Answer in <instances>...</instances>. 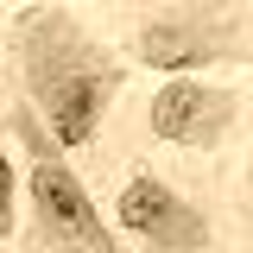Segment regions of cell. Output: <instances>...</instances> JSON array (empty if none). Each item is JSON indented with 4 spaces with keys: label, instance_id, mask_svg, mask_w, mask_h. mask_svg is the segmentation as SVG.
Returning a JSON list of instances; mask_svg holds the SVG:
<instances>
[{
    "label": "cell",
    "instance_id": "6da1fadb",
    "mask_svg": "<svg viewBox=\"0 0 253 253\" xmlns=\"http://www.w3.org/2000/svg\"><path fill=\"white\" fill-rule=\"evenodd\" d=\"M13 57H19L26 108L57 139V152H83L101 114L126 89V63L70 6H26L13 19Z\"/></svg>",
    "mask_w": 253,
    "mask_h": 253
},
{
    "label": "cell",
    "instance_id": "7a4b0ae2",
    "mask_svg": "<svg viewBox=\"0 0 253 253\" xmlns=\"http://www.w3.org/2000/svg\"><path fill=\"white\" fill-rule=\"evenodd\" d=\"M6 133L19 139L26 152V203H32V221H26V253H126L121 234L101 221V209L89 203L83 177L70 171V152H57V139L38 126L26 101L6 108Z\"/></svg>",
    "mask_w": 253,
    "mask_h": 253
},
{
    "label": "cell",
    "instance_id": "3957f363",
    "mask_svg": "<svg viewBox=\"0 0 253 253\" xmlns=\"http://www.w3.org/2000/svg\"><path fill=\"white\" fill-rule=\"evenodd\" d=\"M126 57L158 76H190L209 63H247V32L234 6H146L126 26Z\"/></svg>",
    "mask_w": 253,
    "mask_h": 253
},
{
    "label": "cell",
    "instance_id": "277c9868",
    "mask_svg": "<svg viewBox=\"0 0 253 253\" xmlns=\"http://www.w3.org/2000/svg\"><path fill=\"white\" fill-rule=\"evenodd\" d=\"M114 228H126L146 253H221L209 215L190 196H177L152 165H139L121 184V196H114Z\"/></svg>",
    "mask_w": 253,
    "mask_h": 253
},
{
    "label": "cell",
    "instance_id": "5b68a950",
    "mask_svg": "<svg viewBox=\"0 0 253 253\" xmlns=\"http://www.w3.org/2000/svg\"><path fill=\"white\" fill-rule=\"evenodd\" d=\"M234 121H241V89H221V83H196V76H171L165 89L152 95V139L165 146H190V152H215L234 139Z\"/></svg>",
    "mask_w": 253,
    "mask_h": 253
},
{
    "label": "cell",
    "instance_id": "8992f818",
    "mask_svg": "<svg viewBox=\"0 0 253 253\" xmlns=\"http://www.w3.org/2000/svg\"><path fill=\"white\" fill-rule=\"evenodd\" d=\"M19 228V171H13V146H6V114H0V241Z\"/></svg>",
    "mask_w": 253,
    "mask_h": 253
}]
</instances>
